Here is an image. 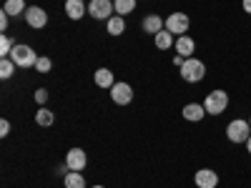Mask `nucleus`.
Listing matches in <instances>:
<instances>
[{
  "instance_id": "nucleus-1",
  "label": "nucleus",
  "mask_w": 251,
  "mask_h": 188,
  "mask_svg": "<svg viewBox=\"0 0 251 188\" xmlns=\"http://www.w3.org/2000/svg\"><path fill=\"white\" fill-rule=\"evenodd\" d=\"M178 70H181V78L186 83H201L206 78V66H203L199 58H186V63H183Z\"/></svg>"
},
{
  "instance_id": "nucleus-2",
  "label": "nucleus",
  "mask_w": 251,
  "mask_h": 188,
  "mask_svg": "<svg viewBox=\"0 0 251 188\" xmlns=\"http://www.w3.org/2000/svg\"><path fill=\"white\" fill-rule=\"evenodd\" d=\"M38 58L40 55H35V50L30 46H25V43H18L13 48V53H10V60L15 63L18 68H33L35 63H38Z\"/></svg>"
},
{
  "instance_id": "nucleus-3",
  "label": "nucleus",
  "mask_w": 251,
  "mask_h": 188,
  "mask_svg": "<svg viewBox=\"0 0 251 188\" xmlns=\"http://www.w3.org/2000/svg\"><path fill=\"white\" fill-rule=\"evenodd\" d=\"M203 108L208 116H219L228 108V93L226 91H211L203 98Z\"/></svg>"
},
{
  "instance_id": "nucleus-4",
  "label": "nucleus",
  "mask_w": 251,
  "mask_h": 188,
  "mask_svg": "<svg viewBox=\"0 0 251 188\" xmlns=\"http://www.w3.org/2000/svg\"><path fill=\"white\" fill-rule=\"evenodd\" d=\"M249 136H251V123L249 120L236 118V120H231V123L226 125V138L231 141V143H246Z\"/></svg>"
},
{
  "instance_id": "nucleus-5",
  "label": "nucleus",
  "mask_w": 251,
  "mask_h": 188,
  "mask_svg": "<svg viewBox=\"0 0 251 188\" xmlns=\"http://www.w3.org/2000/svg\"><path fill=\"white\" fill-rule=\"evenodd\" d=\"M88 15L96 18V20L113 18V0H91L88 3Z\"/></svg>"
},
{
  "instance_id": "nucleus-6",
  "label": "nucleus",
  "mask_w": 251,
  "mask_h": 188,
  "mask_svg": "<svg viewBox=\"0 0 251 188\" xmlns=\"http://www.w3.org/2000/svg\"><path fill=\"white\" fill-rule=\"evenodd\" d=\"M188 25H191V20H188L186 13H171L166 18V30L174 33V35H183L188 30Z\"/></svg>"
},
{
  "instance_id": "nucleus-7",
  "label": "nucleus",
  "mask_w": 251,
  "mask_h": 188,
  "mask_svg": "<svg viewBox=\"0 0 251 188\" xmlns=\"http://www.w3.org/2000/svg\"><path fill=\"white\" fill-rule=\"evenodd\" d=\"M23 18H25V23H28L30 28H35V30H40V28L48 25V13H46L43 8H38V5H30Z\"/></svg>"
},
{
  "instance_id": "nucleus-8",
  "label": "nucleus",
  "mask_w": 251,
  "mask_h": 188,
  "mask_svg": "<svg viewBox=\"0 0 251 188\" xmlns=\"http://www.w3.org/2000/svg\"><path fill=\"white\" fill-rule=\"evenodd\" d=\"M111 98L116 106H128V103L133 100V88L128 86V83H116V86L111 88Z\"/></svg>"
},
{
  "instance_id": "nucleus-9",
  "label": "nucleus",
  "mask_w": 251,
  "mask_h": 188,
  "mask_svg": "<svg viewBox=\"0 0 251 188\" xmlns=\"http://www.w3.org/2000/svg\"><path fill=\"white\" fill-rule=\"evenodd\" d=\"M194 183H196V188H216L219 186V176L211 168H201V171H196Z\"/></svg>"
},
{
  "instance_id": "nucleus-10",
  "label": "nucleus",
  "mask_w": 251,
  "mask_h": 188,
  "mask_svg": "<svg viewBox=\"0 0 251 188\" xmlns=\"http://www.w3.org/2000/svg\"><path fill=\"white\" fill-rule=\"evenodd\" d=\"M66 163H68L71 171H83V168H86V163H88L86 151H83V148H71L66 153Z\"/></svg>"
},
{
  "instance_id": "nucleus-11",
  "label": "nucleus",
  "mask_w": 251,
  "mask_h": 188,
  "mask_svg": "<svg viewBox=\"0 0 251 188\" xmlns=\"http://www.w3.org/2000/svg\"><path fill=\"white\" fill-rule=\"evenodd\" d=\"M181 116H183L186 120H191V123H199V120H203L208 113H206V108H203V103H188V106H183Z\"/></svg>"
},
{
  "instance_id": "nucleus-12",
  "label": "nucleus",
  "mask_w": 251,
  "mask_h": 188,
  "mask_svg": "<svg viewBox=\"0 0 251 188\" xmlns=\"http://www.w3.org/2000/svg\"><path fill=\"white\" fill-rule=\"evenodd\" d=\"M141 28L149 33V35H156V33H161L163 28H166V20L161 18V15H156V13H151V15H146L143 18V23H141Z\"/></svg>"
},
{
  "instance_id": "nucleus-13",
  "label": "nucleus",
  "mask_w": 251,
  "mask_h": 188,
  "mask_svg": "<svg viewBox=\"0 0 251 188\" xmlns=\"http://www.w3.org/2000/svg\"><path fill=\"white\" fill-rule=\"evenodd\" d=\"M194 50H196V43H194L191 35H178V38H176V53H178V55L191 58Z\"/></svg>"
},
{
  "instance_id": "nucleus-14",
  "label": "nucleus",
  "mask_w": 251,
  "mask_h": 188,
  "mask_svg": "<svg viewBox=\"0 0 251 188\" xmlns=\"http://www.w3.org/2000/svg\"><path fill=\"white\" fill-rule=\"evenodd\" d=\"M86 0H66V15L71 20H80L83 15H86Z\"/></svg>"
},
{
  "instance_id": "nucleus-15",
  "label": "nucleus",
  "mask_w": 251,
  "mask_h": 188,
  "mask_svg": "<svg viewBox=\"0 0 251 188\" xmlns=\"http://www.w3.org/2000/svg\"><path fill=\"white\" fill-rule=\"evenodd\" d=\"M93 80H96L98 88H113V86H116V78H113V73H111L108 68H98V70L93 73Z\"/></svg>"
},
{
  "instance_id": "nucleus-16",
  "label": "nucleus",
  "mask_w": 251,
  "mask_h": 188,
  "mask_svg": "<svg viewBox=\"0 0 251 188\" xmlns=\"http://www.w3.org/2000/svg\"><path fill=\"white\" fill-rule=\"evenodd\" d=\"M3 10H5L10 18H20V15H25L28 5H25V0H5Z\"/></svg>"
},
{
  "instance_id": "nucleus-17",
  "label": "nucleus",
  "mask_w": 251,
  "mask_h": 188,
  "mask_svg": "<svg viewBox=\"0 0 251 188\" xmlns=\"http://www.w3.org/2000/svg\"><path fill=\"white\" fill-rule=\"evenodd\" d=\"M106 28H108V35H123V30H126V20H123V15H113V18H108V20H106Z\"/></svg>"
},
{
  "instance_id": "nucleus-18",
  "label": "nucleus",
  "mask_w": 251,
  "mask_h": 188,
  "mask_svg": "<svg viewBox=\"0 0 251 188\" xmlns=\"http://www.w3.org/2000/svg\"><path fill=\"white\" fill-rule=\"evenodd\" d=\"M153 40H156V48L158 50H169L171 46H174V33H169V30H161V33H156L153 35Z\"/></svg>"
},
{
  "instance_id": "nucleus-19",
  "label": "nucleus",
  "mask_w": 251,
  "mask_h": 188,
  "mask_svg": "<svg viewBox=\"0 0 251 188\" xmlns=\"http://www.w3.org/2000/svg\"><path fill=\"white\" fill-rule=\"evenodd\" d=\"M66 188H86V178L80 176V171H71L66 178H63Z\"/></svg>"
},
{
  "instance_id": "nucleus-20",
  "label": "nucleus",
  "mask_w": 251,
  "mask_h": 188,
  "mask_svg": "<svg viewBox=\"0 0 251 188\" xmlns=\"http://www.w3.org/2000/svg\"><path fill=\"white\" fill-rule=\"evenodd\" d=\"M113 10L116 15H128L136 10V0H113Z\"/></svg>"
},
{
  "instance_id": "nucleus-21",
  "label": "nucleus",
  "mask_w": 251,
  "mask_h": 188,
  "mask_svg": "<svg viewBox=\"0 0 251 188\" xmlns=\"http://www.w3.org/2000/svg\"><path fill=\"white\" fill-rule=\"evenodd\" d=\"M35 123H38V125H43V128H48V125L55 123V113L48 111V108H40V111L35 113Z\"/></svg>"
},
{
  "instance_id": "nucleus-22",
  "label": "nucleus",
  "mask_w": 251,
  "mask_h": 188,
  "mask_svg": "<svg viewBox=\"0 0 251 188\" xmlns=\"http://www.w3.org/2000/svg\"><path fill=\"white\" fill-rule=\"evenodd\" d=\"M15 63L10 60V58H3V60H0V78H3V80H8L13 73H15Z\"/></svg>"
},
{
  "instance_id": "nucleus-23",
  "label": "nucleus",
  "mask_w": 251,
  "mask_h": 188,
  "mask_svg": "<svg viewBox=\"0 0 251 188\" xmlns=\"http://www.w3.org/2000/svg\"><path fill=\"white\" fill-rule=\"evenodd\" d=\"M13 48H15L13 38H10V35H0V55H3V58H10Z\"/></svg>"
},
{
  "instance_id": "nucleus-24",
  "label": "nucleus",
  "mask_w": 251,
  "mask_h": 188,
  "mask_svg": "<svg viewBox=\"0 0 251 188\" xmlns=\"http://www.w3.org/2000/svg\"><path fill=\"white\" fill-rule=\"evenodd\" d=\"M35 70H38V73H48V70H50V58L40 55V58H38V63H35Z\"/></svg>"
},
{
  "instance_id": "nucleus-25",
  "label": "nucleus",
  "mask_w": 251,
  "mask_h": 188,
  "mask_svg": "<svg viewBox=\"0 0 251 188\" xmlns=\"http://www.w3.org/2000/svg\"><path fill=\"white\" fill-rule=\"evenodd\" d=\"M46 100H48V91H46V88H38V91H35V103L46 106Z\"/></svg>"
},
{
  "instance_id": "nucleus-26",
  "label": "nucleus",
  "mask_w": 251,
  "mask_h": 188,
  "mask_svg": "<svg viewBox=\"0 0 251 188\" xmlns=\"http://www.w3.org/2000/svg\"><path fill=\"white\" fill-rule=\"evenodd\" d=\"M8 133H10V123L3 118V120H0V138H5Z\"/></svg>"
},
{
  "instance_id": "nucleus-27",
  "label": "nucleus",
  "mask_w": 251,
  "mask_h": 188,
  "mask_svg": "<svg viewBox=\"0 0 251 188\" xmlns=\"http://www.w3.org/2000/svg\"><path fill=\"white\" fill-rule=\"evenodd\" d=\"M8 23H10V15L3 10V13H0V30H5V28H8Z\"/></svg>"
},
{
  "instance_id": "nucleus-28",
  "label": "nucleus",
  "mask_w": 251,
  "mask_h": 188,
  "mask_svg": "<svg viewBox=\"0 0 251 188\" xmlns=\"http://www.w3.org/2000/svg\"><path fill=\"white\" fill-rule=\"evenodd\" d=\"M183 63H186V58L176 53V55H174V66H176V68H181V66H183Z\"/></svg>"
},
{
  "instance_id": "nucleus-29",
  "label": "nucleus",
  "mask_w": 251,
  "mask_h": 188,
  "mask_svg": "<svg viewBox=\"0 0 251 188\" xmlns=\"http://www.w3.org/2000/svg\"><path fill=\"white\" fill-rule=\"evenodd\" d=\"M244 10L251 15V0H244Z\"/></svg>"
},
{
  "instance_id": "nucleus-30",
  "label": "nucleus",
  "mask_w": 251,
  "mask_h": 188,
  "mask_svg": "<svg viewBox=\"0 0 251 188\" xmlns=\"http://www.w3.org/2000/svg\"><path fill=\"white\" fill-rule=\"evenodd\" d=\"M246 151H249V156H251V136H249V141H246Z\"/></svg>"
},
{
  "instance_id": "nucleus-31",
  "label": "nucleus",
  "mask_w": 251,
  "mask_h": 188,
  "mask_svg": "<svg viewBox=\"0 0 251 188\" xmlns=\"http://www.w3.org/2000/svg\"><path fill=\"white\" fill-rule=\"evenodd\" d=\"M91 188H103V186H91Z\"/></svg>"
},
{
  "instance_id": "nucleus-32",
  "label": "nucleus",
  "mask_w": 251,
  "mask_h": 188,
  "mask_svg": "<svg viewBox=\"0 0 251 188\" xmlns=\"http://www.w3.org/2000/svg\"><path fill=\"white\" fill-rule=\"evenodd\" d=\"M86 3H91V0H86Z\"/></svg>"
},
{
  "instance_id": "nucleus-33",
  "label": "nucleus",
  "mask_w": 251,
  "mask_h": 188,
  "mask_svg": "<svg viewBox=\"0 0 251 188\" xmlns=\"http://www.w3.org/2000/svg\"><path fill=\"white\" fill-rule=\"evenodd\" d=\"M249 123H251V118H249Z\"/></svg>"
}]
</instances>
